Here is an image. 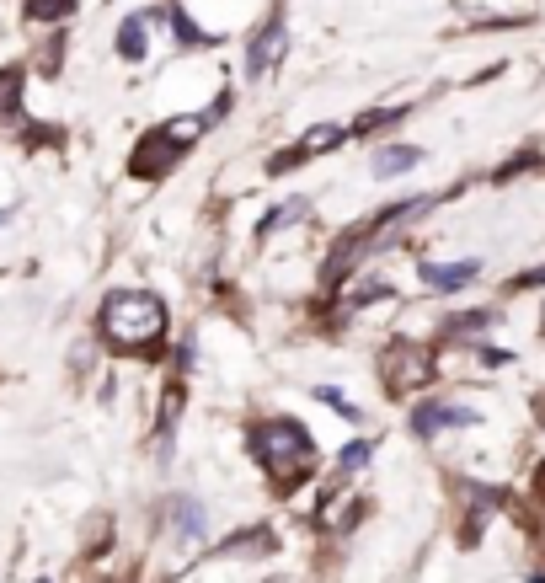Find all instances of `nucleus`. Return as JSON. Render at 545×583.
<instances>
[{"instance_id":"11","label":"nucleus","mask_w":545,"mask_h":583,"mask_svg":"<svg viewBox=\"0 0 545 583\" xmlns=\"http://www.w3.org/2000/svg\"><path fill=\"white\" fill-rule=\"evenodd\" d=\"M22 118V70H0V124Z\"/></svg>"},{"instance_id":"2","label":"nucleus","mask_w":545,"mask_h":583,"mask_svg":"<svg viewBox=\"0 0 545 583\" xmlns=\"http://www.w3.org/2000/svg\"><path fill=\"white\" fill-rule=\"evenodd\" d=\"M252 450L262 455V466H268V477L278 493H289L294 482H305L310 477V434L300 423H289V418H268V423H257V434H252Z\"/></svg>"},{"instance_id":"1","label":"nucleus","mask_w":545,"mask_h":583,"mask_svg":"<svg viewBox=\"0 0 545 583\" xmlns=\"http://www.w3.org/2000/svg\"><path fill=\"white\" fill-rule=\"evenodd\" d=\"M97 332L113 348H155L166 332V305L150 295V289H118V295L102 300Z\"/></svg>"},{"instance_id":"19","label":"nucleus","mask_w":545,"mask_h":583,"mask_svg":"<svg viewBox=\"0 0 545 583\" xmlns=\"http://www.w3.org/2000/svg\"><path fill=\"white\" fill-rule=\"evenodd\" d=\"M316 396H321L326 407H337V412H342V418H348V423H358V418H364V412H358V407H353V402H348V396H342V391H316Z\"/></svg>"},{"instance_id":"15","label":"nucleus","mask_w":545,"mask_h":583,"mask_svg":"<svg viewBox=\"0 0 545 583\" xmlns=\"http://www.w3.org/2000/svg\"><path fill=\"white\" fill-rule=\"evenodd\" d=\"M171 509H177V530H182V535H198V530H204V509H198L193 498H177Z\"/></svg>"},{"instance_id":"7","label":"nucleus","mask_w":545,"mask_h":583,"mask_svg":"<svg viewBox=\"0 0 545 583\" xmlns=\"http://www.w3.org/2000/svg\"><path fill=\"white\" fill-rule=\"evenodd\" d=\"M476 279V263H423V284L433 289H460Z\"/></svg>"},{"instance_id":"4","label":"nucleus","mask_w":545,"mask_h":583,"mask_svg":"<svg viewBox=\"0 0 545 583\" xmlns=\"http://www.w3.org/2000/svg\"><path fill=\"white\" fill-rule=\"evenodd\" d=\"M284 54H289V27H284V17H273V22L252 38V49H246V75H252V81H268L273 65H278Z\"/></svg>"},{"instance_id":"16","label":"nucleus","mask_w":545,"mask_h":583,"mask_svg":"<svg viewBox=\"0 0 545 583\" xmlns=\"http://www.w3.org/2000/svg\"><path fill=\"white\" fill-rule=\"evenodd\" d=\"M396 118H407V107H385V113H364L353 124V134H375L380 124H396Z\"/></svg>"},{"instance_id":"14","label":"nucleus","mask_w":545,"mask_h":583,"mask_svg":"<svg viewBox=\"0 0 545 583\" xmlns=\"http://www.w3.org/2000/svg\"><path fill=\"white\" fill-rule=\"evenodd\" d=\"M252 546H257V557H262V551H273V535L268 530H246V535H236V541H225L230 557H252Z\"/></svg>"},{"instance_id":"10","label":"nucleus","mask_w":545,"mask_h":583,"mask_svg":"<svg viewBox=\"0 0 545 583\" xmlns=\"http://www.w3.org/2000/svg\"><path fill=\"white\" fill-rule=\"evenodd\" d=\"M166 22L177 27V43H182V49H209V43H220V38H209L182 6H166Z\"/></svg>"},{"instance_id":"12","label":"nucleus","mask_w":545,"mask_h":583,"mask_svg":"<svg viewBox=\"0 0 545 583\" xmlns=\"http://www.w3.org/2000/svg\"><path fill=\"white\" fill-rule=\"evenodd\" d=\"M305 198H284V204H278L273 214H268V220H262L257 225V241H268V236H278V230H284V225H294V220H305Z\"/></svg>"},{"instance_id":"18","label":"nucleus","mask_w":545,"mask_h":583,"mask_svg":"<svg viewBox=\"0 0 545 583\" xmlns=\"http://www.w3.org/2000/svg\"><path fill=\"white\" fill-rule=\"evenodd\" d=\"M487 311H471V316H455V321H449V327H444V337H460V332H481V327H487Z\"/></svg>"},{"instance_id":"3","label":"nucleus","mask_w":545,"mask_h":583,"mask_svg":"<svg viewBox=\"0 0 545 583\" xmlns=\"http://www.w3.org/2000/svg\"><path fill=\"white\" fill-rule=\"evenodd\" d=\"M380 375H385V386H391V396H407L417 386H428L433 380V359H428V348H417V343H391L385 348V359H380Z\"/></svg>"},{"instance_id":"9","label":"nucleus","mask_w":545,"mask_h":583,"mask_svg":"<svg viewBox=\"0 0 545 583\" xmlns=\"http://www.w3.org/2000/svg\"><path fill=\"white\" fill-rule=\"evenodd\" d=\"M342 140H348V129H342V124H316L294 150H300V156L310 161V156H326V150H337Z\"/></svg>"},{"instance_id":"6","label":"nucleus","mask_w":545,"mask_h":583,"mask_svg":"<svg viewBox=\"0 0 545 583\" xmlns=\"http://www.w3.org/2000/svg\"><path fill=\"white\" fill-rule=\"evenodd\" d=\"M465 423H481V418H476V412H465V407H449V402H423L412 412V428L423 439H433L439 428H465Z\"/></svg>"},{"instance_id":"13","label":"nucleus","mask_w":545,"mask_h":583,"mask_svg":"<svg viewBox=\"0 0 545 583\" xmlns=\"http://www.w3.org/2000/svg\"><path fill=\"white\" fill-rule=\"evenodd\" d=\"M118 54L129 59V65L134 59H145V17H129L118 27Z\"/></svg>"},{"instance_id":"17","label":"nucleus","mask_w":545,"mask_h":583,"mask_svg":"<svg viewBox=\"0 0 545 583\" xmlns=\"http://www.w3.org/2000/svg\"><path fill=\"white\" fill-rule=\"evenodd\" d=\"M369 455H375V444H369V439H353V444H348V450H342V455H337V466H342V471H358V466H364V460H369Z\"/></svg>"},{"instance_id":"5","label":"nucleus","mask_w":545,"mask_h":583,"mask_svg":"<svg viewBox=\"0 0 545 583\" xmlns=\"http://www.w3.org/2000/svg\"><path fill=\"white\" fill-rule=\"evenodd\" d=\"M171 161H182V145L171 140L166 129H155V134H145V140L134 145V161H129V166H134L139 177H161Z\"/></svg>"},{"instance_id":"8","label":"nucleus","mask_w":545,"mask_h":583,"mask_svg":"<svg viewBox=\"0 0 545 583\" xmlns=\"http://www.w3.org/2000/svg\"><path fill=\"white\" fill-rule=\"evenodd\" d=\"M417 161H423V150L417 145H385L375 156V177H401V172H412Z\"/></svg>"},{"instance_id":"20","label":"nucleus","mask_w":545,"mask_h":583,"mask_svg":"<svg viewBox=\"0 0 545 583\" xmlns=\"http://www.w3.org/2000/svg\"><path fill=\"white\" fill-rule=\"evenodd\" d=\"M535 493L545 498V466H540V477H535Z\"/></svg>"}]
</instances>
